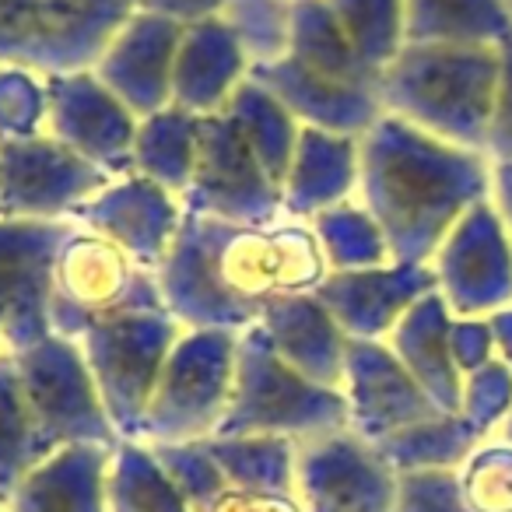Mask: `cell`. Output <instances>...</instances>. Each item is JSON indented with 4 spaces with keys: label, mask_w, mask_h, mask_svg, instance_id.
I'll return each mask as SVG.
<instances>
[{
    "label": "cell",
    "mask_w": 512,
    "mask_h": 512,
    "mask_svg": "<svg viewBox=\"0 0 512 512\" xmlns=\"http://www.w3.org/2000/svg\"><path fill=\"white\" fill-rule=\"evenodd\" d=\"M249 78L278 95L302 127L362 137L386 116L379 88L341 85V81L320 78V74L302 67L288 53L271 60V64H253L249 67Z\"/></svg>",
    "instance_id": "ffe728a7"
},
{
    "label": "cell",
    "mask_w": 512,
    "mask_h": 512,
    "mask_svg": "<svg viewBox=\"0 0 512 512\" xmlns=\"http://www.w3.org/2000/svg\"><path fill=\"white\" fill-rule=\"evenodd\" d=\"M158 467L165 470L172 484H176L179 495L190 502L193 512H204L221 491H228V481L221 474V467L214 463L207 442H162V446H151Z\"/></svg>",
    "instance_id": "74e56055"
},
{
    "label": "cell",
    "mask_w": 512,
    "mask_h": 512,
    "mask_svg": "<svg viewBox=\"0 0 512 512\" xmlns=\"http://www.w3.org/2000/svg\"><path fill=\"white\" fill-rule=\"evenodd\" d=\"M183 207L193 214L256 228H271L288 218L281 186L256 162L225 113L200 116L197 169L183 193Z\"/></svg>",
    "instance_id": "30bf717a"
},
{
    "label": "cell",
    "mask_w": 512,
    "mask_h": 512,
    "mask_svg": "<svg viewBox=\"0 0 512 512\" xmlns=\"http://www.w3.org/2000/svg\"><path fill=\"white\" fill-rule=\"evenodd\" d=\"M116 176L39 134L0 144V218L74 221V214Z\"/></svg>",
    "instance_id": "8fae6325"
},
{
    "label": "cell",
    "mask_w": 512,
    "mask_h": 512,
    "mask_svg": "<svg viewBox=\"0 0 512 512\" xmlns=\"http://www.w3.org/2000/svg\"><path fill=\"white\" fill-rule=\"evenodd\" d=\"M109 446L50 453L8 498L4 512H109Z\"/></svg>",
    "instance_id": "cb8c5ba5"
},
{
    "label": "cell",
    "mask_w": 512,
    "mask_h": 512,
    "mask_svg": "<svg viewBox=\"0 0 512 512\" xmlns=\"http://www.w3.org/2000/svg\"><path fill=\"white\" fill-rule=\"evenodd\" d=\"M204 512H306V505H302L299 495L228 488V491H221Z\"/></svg>",
    "instance_id": "7bdbcfd3"
},
{
    "label": "cell",
    "mask_w": 512,
    "mask_h": 512,
    "mask_svg": "<svg viewBox=\"0 0 512 512\" xmlns=\"http://www.w3.org/2000/svg\"><path fill=\"white\" fill-rule=\"evenodd\" d=\"M491 330H495V344H498V358L512 369V306L502 309V313L488 316Z\"/></svg>",
    "instance_id": "bcb514c9"
},
{
    "label": "cell",
    "mask_w": 512,
    "mask_h": 512,
    "mask_svg": "<svg viewBox=\"0 0 512 512\" xmlns=\"http://www.w3.org/2000/svg\"><path fill=\"white\" fill-rule=\"evenodd\" d=\"M481 442L484 435L463 414H439L376 442V449L397 474H414V470H460Z\"/></svg>",
    "instance_id": "4dcf8cb0"
},
{
    "label": "cell",
    "mask_w": 512,
    "mask_h": 512,
    "mask_svg": "<svg viewBox=\"0 0 512 512\" xmlns=\"http://www.w3.org/2000/svg\"><path fill=\"white\" fill-rule=\"evenodd\" d=\"M179 39H183V25L141 8L116 32L92 71L137 120L155 116L172 106Z\"/></svg>",
    "instance_id": "ac0fdd59"
},
{
    "label": "cell",
    "mask_w": 512,
    "mask_h": 512,
    "mask_svg": "<svg viewBox=\"0 0 512 512\" xmlns=\"http://www.w3.org/2000/svg\"><path fill=\"white\" fill-rule=\"evenodd\" d=\"M232 0H141L144 11H155V15H165L179 25H193L204 22V18H221L228 11Z\"/></svg>",
    "instance_id": "ee69618b"
},
{
    "label": "cell",
    "mask_w": 512,
    "mask_h": 512,
    "mask_svg": "<svg viewBox=\"0 0 512 512\" xmlns=\"http://www.w3.org/2000/svg\"><path fill=\"white\" fill-rule=\"evenodd\" d=\"M183 214L186 207L176 193L158 186L155 179L130 172V176L113 179L102 193H95L74 214V225L106 235L123 253L134 256L144 271L158 274L179 235Z\"/></svg>",
    "instance_id": "e0dca14e"
},
{
    "label": "cell",
    "mask_w": 512,
    "mask_h": 512,
    "mask_svg": "<svg viewBox=\"0 0 512 512\" xmlns=\"http://www.w3.org/2000/svg\"><path fill=\"white\" fill-rule=\"evenodd\" d=\"M488 158L491 162L512 158V36L498 46V92L488 130Z\"/></svg>",
    "instance_id": "b9f144b4"
},
{
    "label": "cell",
    "mask_w": 512,
    "mask_h": 512,
    "mask_svg": "<svg viewBox=\"0 0 512 512\" xmlns=\"http://www.w3.org/2000/svg\"><path fill=\"white\" fill-rule=\"evenodd\" d=\"M491 197V158L386 113L362 134L358 200L397 264H432L463 214Z\"/></svg>",
    "instance_id": "7a4b0ae2"
},
{
    "label": "cell",
    "mask_w": 512,
    "mask_h": 512,
    "mask_svg": "<svg viewBox=\"0 0 512 512\" xmlns=\"http://www.w3.org/2000/svg\"><path fill=\"white\" fill-rule=\"evenodd\" d=\"M288 4H295V0H288Z\"/></svg>",
    "instance_id": "681fc988"
},
{
    "label": "cell",
    "mask_w": 512,
    "mask_h": 512,
    "mask_svg": "<svg viewBox=\"0 0 512 512\" xmlns=\"http://www.w3.org/2000/svg\"><path fill=\"white\" fill-rule=\"evenodd\" d=\"M221 113L235 123V130L249 144L256 162L267 169V176L278 186H285L295 148H299V137H302V123L288 113L285 102L274 92H267L260 81L246 78L235 88V95L228 99V106Z\"/></svg>",
    "instance_id": "484cf974"
},
{
    "label": "cell",
    "mask_w": 512,
    "mask_h": 512,
    "mask_svg": "<svg viewBox=\"0 0 512 512\" xmlns=\"http://www.w3.org/2000/svg\"><path fill=\"white\" fill-rule=\"evenodd\" d=\"M306 512H397V470L362 435L334 432L299 446Z\"/></svg>",
    "instance_id": "9a60e30c"
},
{
    "label": "cell",
    "mask_w": 512,
    "mask_h": 512,
    "mask_svg": "<svg viewBox=\"0 0 512 512\" xmlns=\"http://www.w3.org/2000/svg\"><path fill=\"white\" fill-rule=\"evenodd\" d=\"M509 411H512V369L502 358H495V362H488L484 369L470 372L463 379L460 414L484 439H491L498 432V425H502Z\"/></svg>",
    "instance_id": "f35d334b"
},
{
    "label": "cell",
    "mask_w": 512,
    "mask_h": 512,
    "mask_svg": "<svg viewBox=\"0 0 512 512\" xmlns=\"http://www.w3.org/2000/svg\"><path fill=\"white\" fill-rule=\"evenodd\" d=\"M341 393L348 397L351 432L372 446L442 414L386 341H348Z\"/></svg>",
    "instance_id": "2e32d148"
},
{
    "label": "cell",
    "mask_w": 512,
    "mask_h": 512,
    "mask_svg": "<svg viewBox=\"0 0 512 512\" xmlns=\"http://www.w3.org/2000/svg\"><path fill=\"white\" fill-rule=\"evenodd\" d=\"M397 512H470L463 505L456 470L397 474Z\"/></svg>",
    "instance_id": "ab89813d"
},
{
    "label": "cell",
    "mask_w": 512,
    "mask_h": 512,
    "mask_svg": "<svg viewBox=\"0 0 512 512\" xmlns=\"http://www.w3.org/2000/svg\"><path fill=\"white\" fill-rule=\"evenodd\" d=\"M4 351H8V348H4V341H0V355H4Z\"/></svg>",
    "instance_id": "c3c4849f"
},
{
    "label": "cell",
    "mask_w": 512,
    "mask_h": 512,
    "mask_svg": "<svg viewBox=\"0 0 512 512\" xmlns=\"http://www.w3.org/2000/svg\"><path fill=\"white\" fill-rule=\"evenodd\" d=\"M330 274L313 225L285 218L271 228L183 214L158 271L165 309L186 330L256 327L281 295H313Z\"/></svg>",
    "instance_id": "6da1fadb"
},
{
    "label": "cell",
    "mask_w": 512,
    "mask_h": 512,
    "mask_svg": "<svg viewBox=\"0 0 512 512\" xmlns=\"http://www.w3.org/2000/svg\"><path fill=\"white\" fill-rule=\"evenodd\" d=\"M267 341L281 358L313 383L327 390L344 386V365H348V341L327 306L316 295H281L260 316Z\"/></svg>",
    "instance_id": "7402d4cb"
},
{
    "label": "cell",
    "mask_w": 512,
    "mask_h": 512,
    "mask_svg": "<svg viewBox=\"0 0 512 512\" xmlns=\"http://www.w3.org/2000/svg\"><path fill=\"white\" fill-rule=\"evenodd\" d=\"M204 442L228 488L299 495V442L281 435H211Z\"/></svg>",
    "instance_id": "83f0119b"
},
{
    "label": "cell",
    "mask_w": 512,
    "mask_h": 512,
    "mask_svg": "<svg viewBox=\"0 0 512 512\" xmlns=\"http://www.w3.org/2000/svg\"><path fill=\"white\" fill-rule=\"evenodd\" d=\"M348 428V397L341 390H327L295 372L274 351L260 323L242 330L235 348L232 400L218 435H281L302 446Z\"/></svg>",
    "instance_id": "277c9868"
},
{
    "label": "cell",
    "mask_w": 512,
    "mask_h": 512,
    "mask_svg": "<svg viewBox=\"0 0 512 512\" xmlns=\"http://www.w3.org/2000/svg\"><path fill=\"white\" fill-rule=\"evenodd\" d=\"M439 292L432 264H386L369 271H330L316 299L351 341H386L425 295Z\"/></svg>",
    "instance_id": "d6986e66"
},
{
    "label": "cell",
    "mask_w": 512,
    "mask_h": 512,
    "mask_svg": "<svg viewBox=\"0 0 512 512\" xmlns=\"http://www.w3.org/2000/svg\"><path fill=\"white\" fill-rule=\"evenodd\" d=\"M449 344H453V358L460 365L463 379L498 358L495 330H491L488 316H453Z\"/></svg>",
    "instance_id": "60d3db41"
},
{
    "label": "cell",
    "mask_w": 512,
    "mask_h": 512,
    "mask_svg": "<svg viewBox=\"0 0 512 512\" xmlns=\"http://www.w3.org/2000/svg\"><path fill=\"white\" fill-rule=\"evenodd\" d=\"M407 43L502 46L512 36L505 0H404Z\"/></svg>",
    "instance_id": "4316f807"
},
{
    "label": "cell",
    "mask_w": 512,
    "mask_h": 512,
    "mask_svg": "<svg viewBox=\"0 0 512 512\" xmlns=\"http://www.w3.org/2000/svg\"><path fill=\"white\" fill-rule=\"evenodd\" d=\"M358 179H362V137L302 127L292 169L281 186L285 214L299 221H313L316 214L355 197Z\"/></svg>",
    "instance_id": "603a6c76"
},
{
    "label": "cell",
    "mask_w": 512,
    "mask_h": 512,
    "mask_svg": "<svg viewBox=\"0 0 512 512\" xmlns=\"http://www.w3.org/2000/svg\"><path fill=\"white\" fill-rule=\"evenodd\" d=\"M46 74L18 64H0V144L46 134Z\"/></svg>",
    "instance_id": "8d00e7d4"
},
{
    "label": "cell",
    "mask_w": 512,
    "mask_h": 512,
    "mask_svg": "<svg viewBox=\"0 0 512 512\" xmlns=\"http://www.w3.org/2000/svg\"><path fill=\"white\" fill-rule=\"evenodd\" d=\"M232 330H183L158 379V390L144 414V446L162 442H200L218 435L235 386Z\"/></svg>",
    "instance_id": "52a82bcc"
},
{
    "label": "cell",
    "mask_w": 512,
    "mask_h": 512,
    "mask_svg": "<svg viewBox=\"0 0 512 512\" xmlns=\"http://www.w3.org/2000/svg\"><path fill=\"white\" fill-rule=\"evenodd\" d=\"M183 330L186 327L169 309H151V313H130L99 323L78 341L109 421L123 442L141 439L144 414Z\"/></svg>",
    "instance_id": "ba28073f"
},
{
    "label": "cell",
    "mask_w": 512,
    "mask_h": 512,
    "mask_svg": "<svg viewBox=\"0 0 512 512\" xmlns=\"http://www.w3.org/2000/svg\"><path fill=\"white\" fill-rule=\"evenodd\" d=\"M337 25L358 57L383 74L386 64L397 60L407 46V8L404 0H327Z\"/></svg>",
    "instance_id": "836d02e7"
},
{
    "label": "cell",
    "mask_w": 512,
    "mask_h": 512,
    "mask_svg": "<svg viewBox=\"0 0 512 512\" xmlns=\"http://www.w3.org/2000/svg\"><path fill=\"white\" fill-rule=\"evenodd\" d=\"M491 204L498 207L512 235V158L509 162H491Z\"/></svg>",
    "instance_id": "f6af8a7d"
},
{
    "label": "cell",
    "mask_w": 512,
    "mask_h": 512,
    "mask_svg": "<svg viewBox=\"0 0 512 512\" xmlns=\"http://www.w3.org/2000/svg\"><path fill=\"white\" fill-rule=\"evenodd\" d=\"M495 439H502V442H509V446H512V411L505 414V421H502V425H498Z\"/></svg>",
    "instance_id": "7dc6e473"
},
{
    "label": "cell",
    "mask_w": 512,
    "mask_h": 512,
    "mask_svg": "<svg viewBox=\"0 0 512 512\" xmlns=\"http://www.w3.org/2000/svg\"><path fill=\"white\" fill-rule=\"evenodd\" d=\"M449 330H453V309L439 292H432L393 327L386 344L397 351V358L442 414H460L463 372L453 358Z\"/></svg>",
    "instance_id": "d4e9b609"
},
{
    "label": "cell",
    "mask_w": 512,
    "mask_h": 512,
    "mask_svg": "<svg viewBox=\"0 0 512 512\" xmlns=\"http://www.w3.org/2000/svg\"><path fill=\"white\" fill-rule=\"evenodd\" d=\"M495 92L498 46L407 43L379 74V99L386 113L484 155Z\"/></svg>",
    "instance_id": "3957f363"
},
{
    "label": "cell",
    "mask_w": 512,
    "mask_h": 512,
    "mask_svg": "<svg viewBox=\"0 0 512 512\" xmlns=\"http://www.w3.org/2000/svg\"><path fill=\"white\" fill-rule=\"evenodd\" d=\"M221 18L232 25L253 64H271L288 53V39H292L288 0H232Z\"/></svg>",
    "instance_id": "d590c367"
},
{
    "label": "cell",
    "mask_w": 512,
    "mask_h": 512,
    "mask_svg": "<svg viewBox=\"0 0 512 512\" xmlns=\"http://www.w3.org/2000/svg\"><path fill=\"white\" fill-rule=\"evenodd\" d=\"M432 271L453 316H495L512 306V235L491 197L463 214Z\"/></svg>",
    "instance_id": "4fadbf2b"
},
{
    "label": "cell",
    "mask_w": 512,
    "mask_h": 512,
    "mask_svg": "<svg viewBox=\"0 0 512 512\" xmlns=\"http://www.w3.org/2000/svg\"><path fill=\"white\" fill-rule=\"evenodd\" d=\"M46 95H50L46 134L67 144L74 155L106 169L109 176L120 179L134 172V141L141 120L102 85L92 67L46 74Z\"/></svg>",
    "instance_id": "5bb4252c"
},
{
    "label": "cell",
    "mask_w": 512,
    "mask_h": 512,
    "mask_svg": "<svg viewBox=\"0 0 512 512\" xmlns=\"http://www.w3.org/2000/svg\"><path fill=\"white\" fill-rule=\"evenodd\" d=\"M11 355L50 453L64 446H120L123 439L109 421L78 341L50 334L32 348L11 351Z\"/></svg>",
    "instance_id": "9c48e42d"
},
{
    "label": "cell",
    "mask_w": 512,
    "mask_h": 512,
    "mask_svg": "<svg viewBox=\"0 0 512 512\" xmlns=\"http://www.w3.org/2000/svg\"><path fill=\"white\" fill-rule=\"evenodd\" d=\"M151 309H165L158 274L144 271L106 235L71 225L53 264V334L81 341L99 323Z\"/></svg>",
    "instance_id": "5b68a950"
},
{
    "label": "cell",
    "mask_w": 512,
    "mask_h": 512,
    "mask_svg": "<svg viewBox=\"0 0 512 512\" xmlns=\"http://www.w3.org/2000/svg\"><path fill=\"white\" fill-rule=\"evenodd\" d=\"M463 505L470 512H512V446L484 439L456 470Z\"/></svg>",
    "instance_id": "e575fe53"
},
{
    "label": "cell",
    "mask_w": 512,
    "mask_h": 512,
    "mask_svg": "<svg viewBox=\"0 0 512 512\" xmlns=\"http://www.w3.org/2000/svg\"><path fill=\"white\" fill-rule=\"evenodd\" d=\"M200 116L169 106L155 116H144L134 141V172L155 179L169 193L183 200L186 186L197 169Z\"/></svg>",
    "instance_id": "f1b7e54d"
},
{
    "label": "cell",
    "mask_w": 512,
    "mask_h": 512,
    "mask_svg": "<svg viewBox=\"0 0 512 512\" xmlns=\"http://www.w3.org/2000/svg\"><path fill=\"white\" fill-rule=\"evenodd\" d=\"M0 512H4V505H0Z\"/></svg>",
    "instance_id": "f907efd6"
},
{
    "label": "cell",
    "mask_w": 512,
    "mask_h": 512,
    "mask_svg": "<svg viewBox=\"0 0 512 512\" xmlns=\"http://www.w3.org/2000/svg\"><path fill=\"white\" fill-rule=\"evenodd\" d=\"M74 221L0 218V341L25 351L53 334V264Z\"/></svg>",
    "instance_id": "7c38bea8"
},
{
    "label": "cell",
    "mask_w": 512,
    "mask_h": 512,
    "mask_svg": "<svg viewBox=\"0 0 512 512\" xmlns=\"http://www.w3.org/2000/svg\"><path fill=\"white\" fill-rule=\"evenodd\" d=\"M253 60L246 57L239 36L225 18L183 25L172 74V106L193 116H211L228 106L235 88L249 78Z\"/></svg>",
    "instance_id": "44dd1931"
},
{
    "label": "cell",
    "mask_w": 512,
    "mask_h": 512,
    "mask_svg": "<svg viewBox=\"0 0 512 512\" xmlns=\"http://www.w3.org/2000/svg\"><path fill=\"white\" fill-rule=\"evenodd\" d=\"M109 512H193L144 442H120L109 460Z\"/></svg>",
    "instance_id": "d6a6232c"
},
{
    "label": "cell",
    "mask_w": 512,
    "mask_h": 512,
    "mask_svg": "<svg viewBox=\"0 0 512 512\" xmlns=\"http://www.w3.org/2000/svg\"><path fill=\"white\" fill-rule=\"evenodd\" d=\"M141 0H0V64L88 71Z\"/></svg>",
    "instance_id": "8992f818"
},
{
    "label": "cell",
    "mask_w": 512,
    "mask_h": 512,
    "mask_svg": "<svg viewBox=\"0 0 512 512\" xmlns=\"http://www.w3.org/2000/svg\"><path fill=\"white\" fill-rule=\"evenodd\" d=\"M50 456L39 435L36 414L22 390L15 355H0V505H8L15 488Z\"/></svg>",
    "instance_id": "f546056e"
},
{
    "label": "cell",
    "mask_w": 512,
    "mask_h": 512,
    "mask_svg": "<svg viewBox=\"0 0 512 512\" xmlns=\"http://www.w3.org/2000/svg\"><path fill=\"white\" fill-rule=\"evenodd\" d=\"M309 225L320 239L330 271H369V267L393 264L390 242L362 200H344V204L316 214Z\"/></svg>",
    "instance_id": "1f68e13d"
}]
</instances>
